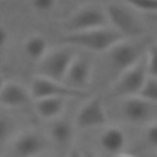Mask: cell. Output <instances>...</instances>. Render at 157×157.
<instances>
[{
  "label": "cell",
  "mask_w": 157,
  "mask_h": 157,
  "mask_svg": "<svg viewBox=\"0 0 157 157\" xmlns=\"http://www.w3.org/2000/svg\"><path fill=\"white\" fill-rule=\"evenodd\" d=\"M121 39H125V37L117 29L110 26H104L87 31L65 33L60 43L92 53H105Z\"/></svg>",
  "instance_id": "cell-1"
},
{
  "label": "cell",
  "mask_w": 157,
  "mask_h": 157,
  "mask_svg": "<svg viewBox=\"0 0 157 157\" xmlns=\"http://www.w3.org/2000/svg\"><path fill=\"white\" fill-rule=\"evenodd\" d=\"M76 55V48L66 44H61V47L54 49L49 48L47 54L37 63L38 75L56 81H64L66 72Z\"/></svg>",
  "instance_id": "cell-2"
},
{
  "label": "cell",
  "mask_w": 157,
  "mask_h": 157,
  "mask_svg": "<svg viewBox=\"0 0 157 157\" xmlns=\"http://www.w3.org/2000/svg\"><path fill=\"white\" fill-rule=\"evenodd\" d=\"M148 74L144 54V56L139 61H136L132 66L121 71L118 75V78L110 87V94L120 99L131 96H137Z\"/></svg>",
  "instance_id": "cell-3"
},
{
  "label": "cell",
  "mask_w": 157,
  "mask_h": 157,
  "mask_svg": "<svg viewBox=\"0 0 157 157\" xmlns=\"http://www.w3.org/2000/svg\"><path fill=\"white\" fill-rule=\"evenodd\" d=\"M28 88L32 96V101L38 98H45V97H58L64 99H76V98L90 97V93L87 91L76 90L67 86L63 81L52 80L39 75H37L32 80Z\"/></svg>",
  "instance_id": "cell-4"
},
{
  "label": "cell",
  "mask_w": 157,
  "mask_h": 157,
  "mask_svg": "<svg viewBox=\"0 0 157 157\" xmlns=\"http://www.w3.org/2000/svg\"><path fill=\"white\" fill-rule=\"evenodd\" d=\"M104 26H109L105 9L93 4L81 6L65 21L66 33L87 31Z\"/></svg>",
  "instance_id": "cell-5"
},
{
  "label": "cell",
  "mask_w": 157,
  "mask_h": 157,
  "mask_svg": "<svg viewBox=\"0 0 157 157\" xmlns=\"http://www.w3.org/2000/svg\"><path fill=\"white\" fill-rule=\"evenodd\" d=\"M108 23L110 27L117 29L125 38H132L142 32L139 21L135 18L132 12L126 6L117 2H110L105 7Z\"/></svg>",
  "instance_id": "cell-6"
},
{
  "label": "cell",
  "mask_w": 157,
  "mask_h": 157,
  "mask_svg": "<svg viewBox=\"0 0 157 157\" xmlns=\"http://www.w3.org/2000/svg\"><path fill=\"white\" fill-rule=\"evenodd\" d=\"M145 50L146 49H141L140 45H136L129 38H125L115 43L105 52V54L108 55L112 67L119 75L121 71L129 69L136 61H139L144 56Z\"/></svg>",
  "instance_id": "cell-7"
},
{
  "label": "cell",
  "mask_w": 157,
  "mask_h": 157,
  "mask_svg": "<svg viewBox=\"0 0 157 157\" xmlns=\"http://www.w3.org/2000/svg\"><path fill=\"white\" fill-rule=\"evenodd\" d=\"M108 121L107 110L103 103V99L98 96L88 97L87 101L78 109L75 124L78 129H93L105 125Z\"/></svg>",
  "instance_id": "cell-8"
},
{
  "label": "cell",
  "mask_w": 157,
  "mask_h": 157,
  "mask_svg": "<svg viewBox=\"0 0 157 157\" xmlns=\"http://www.w3.org/2000/svg\"><path fill=\"white\" fill-rule=\"evenodd\" d=\"M44 137L33 130L16 135L12 141V153L15 157H37L44 151Z\"/></svg>",
  "instance_id": "cell-9"
},
{
  "label": "cell",
  "mask_w": 157,
  "mask_h": 157,
  "mask_svg": "<svg viewBox=\"0 0 157 157\" xmlns=\"http://www.w3.org/2000/svg\"><path fill=\"white\" fill-rule=\"evenodd\" d=\"M92 72H93L92 63L90 60H87L86 58L78 55V53H77V55L75 56V59L72 60V63L69 67L63 82L72 88L87 91L86 88L91 83Z\"/></svg>",
  "instance_id": "cell-10"
},
{
  "label": "cell",
  "mask_w": 157,
  "mask_h": 157,
  "mask_svg": "<svg viewBox=\"0 0 157 157\" xmlns=\"http://www.w3.org/2000/svg\"><path fill=\"white\" fill-rule=\"evenodd\" d=\"M32 101L29 88L20 82L7 81L0 91V105L7 109H16L27 105Z\"/></svg>",
  "instance_id": "cell-11"
},
{
  "label": "cell",
  "mask_w": 157,
  "mask_h": 157,
  "mask_svg": "<svg viewBox=\"0 0 157 157\" xmlns=\"http://www.w3.org/2000/svg\"><path fill=\"white\" fill-rule=\"evenodd\" d=\"M152 104L139 96L121 98V115L129 123H145L152 115Z\"/></svg>",
  "instance_id": "cell-12"
},
{
  "label": "cell",
  "mask_w": 157,
  "mask_h": 157,
  "mask_svg": "<svg viewBox=\"0 0 157 157\" xmlns=\"http://www.w3.org/2000/svg\"><path fill=\"white\" fill-rule=\"evenodd\" d=\"M66 99L58 97H45L33 99V108L36 114L43 120L58 119L65 109Z\"/></svg>",
  "instance_id": "cell-13"
},
{
  "label": "cell",
  "mask_w": 157,
  "mask_h": 157,
  "mask_svg": "<svg viewBox=\"0 0 157 157\" xmlns=\"http://www.w3.org/2000/svg\"><path fill=\"white\" fill-rule=\"evenodd\" d=\"M126 144V135L123 129L118 126H108L105 128L99 136V145L101 147L112 155L121 153L123 148Z\"/></svg>",
  "instance_id": "cell-14"
},
{
  "label": "cell",
  "mask_w": 157,
  "mask_h": 157,
  "mask_svg": "<svg viewBox=\"0 0 157 157\" xmlns=\"http://www.w3.org/2000/svg\"><path fill=\"white\" fill-rule=\"evenodd\" d=\"M22 49H23L25 56L28 60L33 63H38L49 50V45L47 39L43 36L32 34L25 39Z\"/></svg>",
  "instance_id": "cell-15"
},
{
  "label": "cell",
  "mask_w": 157,
  "mask_h": 157,
  "mask_svg": "<svg viewBox=\"0 0 157 157\" xmlns=\"http://www.w3.org/2000/svg\"><path fill=\"white\" fill-rule=\"evenodd\" d=\"M74 135V126L70 121L64 119H55L53 120L50 128V137L58 145H66L71 141Z\"/></svg>",
  "instance_id": "cell-16"
},
{
  "label": "cell",
  "mask_w": 157,
  "mask_h": 157,
  "mask_svg": "<svg viewBox=\"0 0 157 157\" xmlns=\"http://www.w3.org/2000/svg\"><path fill=\"white\" fill-rule=\"evenodd\" d=\"M139 97L146 99L147 102H151L153 104L157 103V77L153 76H147L144 86L141 87Z\"/></svg>",
  "instance_id": "cell-17"
},
{
  "label": "cell",
  "mask_w": 157,
  "mask_h": 157,
  "mask_svg": "<svg viewBox=\"0 0 157 157\" xmlns=\"http://www.w3.org/2000/svg\"><path fill=\"white\" fill-rule=\"evenodd\" d=\"M15 132V123L10 117L0 114V146L5 145Z\"/></svg>",
  "instance_id": "cell-18"
},
{
  "label": "cell",
  "mask_w": 157,
  "mask_h": 157,
  "mask_svg": "<svg viewBox=\"0 0 157 157\" xmlns=\"http://www.w3.org/2000/svg\"><path fill=\"white\" fill-rule=\"evenodd\" d=\"M145 60H146V69L148 76L157 77V42L146 48Z\"/></svg>",
  "instance_id": "cell-19"
},
{
  "label": "cell",
  "mask_w": 157,
  "mask_h": 157,
  "mask_svg": "<svg viewBox=\"0 0 157 157\" xmlns=\"http://www.w3.org/2000/svg\"><path fill=\"white\" fill-rule=\"evenodd\" d=\"M125 4L137 11L145 13H155L157 12V0H124Z\"/></svg>",
  "instance_id": "cell-20"
},
{
  "label": "cell",
  "mask_w": 157,
  "mask_h": 157,
  "mask_svg": "<svg viewBox=\"0 0 157 157\" xmlns=\"http://www.w3.org/2000/svg\"><path fill=\"white\" fill-rule=\"evenodd\" d=\"M145 140L148 146L157 151V120H152L148 123L145 130Z\"/></svg>",
  "instance_id": "cell-21"
},
{
  "label": "cell",
  "mask_w": 157,
  "mask_h": 157,
  "mask_svg": "<svg viewBox=\"0 0 157 157\" xmlns=\"http://www.w3.org/2000/svg\"><path fill=\"white\" fill-rule=\"evenodd\" d=\"M32 7L39 12H48L54 9L56 0H31Z\"/></svg>",
  "instance_id": "cell-22"
},
{
  "label": "cell",
  "mask_w": 157,
  "mask_h": 157,
  "mask_svg": "<svg viewBox=\"0 0 157 157\" xmlns=\"http://www.w3.org/2000/svg\"><path fill=\"white\" fill-rule=\"evenodd\" d=\"M7 42H9V32L4 26L0 25V50L6 47Z\"/></svg>",
  "instance_id": "cell-23"
},
{
  "label": "cell",
  "mask_w": 157,
  "mask_h": 157,
  "mask_svg": "<svg viewBox=\"0 0 157 157\" xmlns=\"http://www.w3.org/2000/svg\"><path fill=\"white\" fill-rule=\"evenodd\" d=\"M66 157H83V152H82L78 147L72 146V147L69 150V152H67Z\"/></svg>",
  "instance_id": "cell-24"
},
{
  "label": "cell",
  "mask_w": 157,
  "mask_h": 157,
  "mask_svg": "<svg viewBox=\"0 0 157 157\" xmlns=\"http://www.w3.org/2000/svg\"><path fill=\"white\" fill-rule=\"evenodd\" d=\"M147 16L151 18V21H152L155 25H157V12H155V13H148Z\"/></svg>",
  "instance_id": "cell-25"
},
{
  "label": "cell",
  "mask_w": 157,
  "mask_h": 157,
  "mask_svg": "<svg viewBox=\"0 0 157 157\" xmlns=\"http://www.w3.org/2000/svg\"><path fill=\"white\" fill-rule=\"evenodd\" d=\"M5 82H6V78H5V76L0 72V91H1V88H2V86H4Z\"/></svg>",
  "instance_id": "cell-26"
},
{
  "label": "cell",
  "mask_w": 157,
  "mask_h": 157,
  "mask_svg": "<svg viewBox=\"0 0 157 157\" xmlns=\"http://www.w3.org/2000/svg\"><path fill=\"white\" fill-rule=\"evenodd\" d=\"M83 157H99V156L94 152H87V153H83Z\"/></svg>",
  "instance_id": "cell-27"
},
{
  "label": "cell",
  "mask_w": 157,
  "mask_h": 157,
  "mask_svg": "<svg viewBox=\"0 0 157 157\" xmlns=\"http://www.w3.org/2000/svg\"><path fill=\"white\" fill-rule=\"evenodd\" d=\"M115 157H135V156L129 155V153H118V155H115Z\"/></svg>",
  "instance_id": "cell-28"
},
{
  "label": "cell",
  "mask_w": 157,
  "mask_h": 157,
  "mask_svg": "<svg viewBox=\"0 0 157 157\" xmlns=\"http://www.w3.org/2000/svg\"><path fill=\"white\" fill-rule=\"evenodd\" d=\"M156 157H157V153H156Z\"/></svg>",
  "instance_id": "cell-29"
}]
</instances>
